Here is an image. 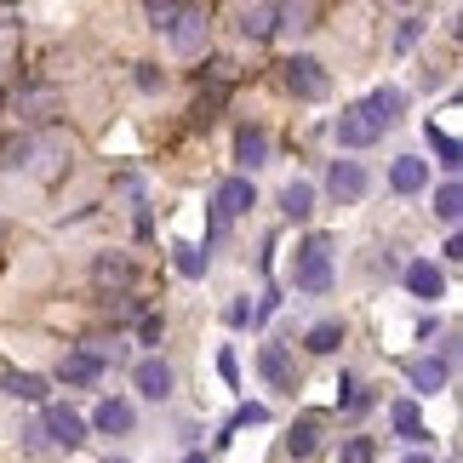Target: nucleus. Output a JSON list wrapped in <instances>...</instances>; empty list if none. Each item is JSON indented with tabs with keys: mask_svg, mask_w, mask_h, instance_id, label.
I'll return each mask as SVG.
<instances>
[{
	"mask_svg": "<svg viewBox=\"0 0 463 463\" xmlns=\"http://www.w3.org/2000/svg\"><path fill=\"white\" fill-rule=\"evenodd\" d=\"M406 292L423 298V304H435V298L447 292V275H440L430 258H418V263H406Z\"/></svg>",
	"mask_w": 463,
	"mask_h": 463,
	"instance_id": "ddd939ff",
	"label": "nucleus"
},
{
	"mask_svg": "<svg viewBox=\"0 0 463 463\" xmlns=\"http://www.w3.org/2000/svg\"><path fill=\"white\" fill-rule=\"evenodd\" d=\"M184 463H212V458H206V452H189V458H184Z\"/></svg>",
	"mask_w": 463,
	"mask_h": 463,
	"instance_id": "e433bc0d",
	"label": "nucleus"
},
{
	"mask_svg": "<svg viewBox=\"0 0 463 463\" xmlns=\"http://www.w3.org/2000/svg\"><path fill=\"white\" fill-rule=\"evenodd\" d=\"M406 463H435V458H423V452H412V458H406Z\"/></svg>",
	"mask_w": 463,
	"mask_h": 463,
	"instance_id": "4c0bfd02",
	"label": "nucleus"
},
{
	"mask_svg": "<svg viewBox=\"0 0 463 463\" xmlns=\"http://www.w3.org/2000/svg\"><path fill=\"white\" fill-rule=\"evenodd\" d=\"M206 29H212V12L206 6H184V17H177V29H172V46L184 52V58H194V52L206 46Z\"/></svg>",
	"mask_w": 463,
	"mask_h": 463,
	"instance_id": "1a4fd4ad",
	"label": "nucleus"
},
{
	"mask_svg": "<svg viewBox=\"0 0 463 463\" xmlns=\"http://www.w3.org/2000/svg\"><path fill=\"white\" fill-rule=\"evenodd\" d=\"M430 144H435V155H440V166H447V172H458V166H463V144H458L452 132H440L435 120H430Z\"/></svg>",
	"mask_w": 463,
	"mask_h": 463,
	"instance_id": "bb28decb",
	"label": "nucleus"
},
{
	"mask_svg": "<svg viewBox=\"0 0 463 463\" xmlns=\"http://www.w3.org/2000/svg\"><path fill=\"white\" fill-rule=\"evenodd\" d=\"M337 344H344V320H315V326L304 332V349L309 354H332Z\"/></svg>",
	"mask_w": 463,
	"mask_h": 463,
	"instance_id": "aec40b11",
	"label": "nucleus"
},
{
	"mask_svg": "<svg viewBox=\"0 0 463 463\" xmlns=\"http://www.w3.org/2000/svg\"><path fill=\"white\" fill-rule=\"evenodd\" d=\"M280 212H287V218H298V223H304L309 212H315V189L304 184V177H298V184H287V189H280Z\"/></svg>",
	"mask_w": 463,
	"mask_h": 463,
	"instance_id": "412c9836",
	"label": "nucleus"
},
{
	"mask_svg": "<svg viewBox=\"0 0 463 463\" xmlns=\"http://www.w3.org/2000/svg\"><path fill=\"white\" fill-rule=\"evenodd\" d=\"M206 258L212 252H201V246H189V241L172 246V263H177V275H184V280H201L206 275Z\"/></svg>",
	"mask_w": 463,
	"mask_h": 463,
	"instance_id": "393cba45",
	"label": "nucleus"
},
{
	"mask_svg": "<svg viewBox=\"0 0 463 463\" xmlns=\"http://www.w3.org/2000/svg\"><path fill=\"white\" fill-rule=\"evenodd\" d=\"M275 29H280L275 6H241V34H246V41H269Z\"/></svg>",
	"mask_w": 463,
	"mask_h": 463,
	"instance_id": "a211bd4d",
	"label": "nucleus"
},
{
	"mask_svg": "<svg viewBox=\"0 0 463 463\" xmlns=\"http://www.w3.org/2000/svg\"><path fill=\"white\" fill-rule=\"evenodd\" d=\"M435 218L458 229V218H463V189H458V177H447V184L435 189Z\"/></svg>",
	"mask_w": 463,
	"mask_h": 463,
	"instance_id": "4be33fe9",
	"label": "nucleus"
},
{
	"mask_svg": "<svg viewBox=\"0 0 463 463\" xmlns=\"http://www.w3.org/2000/svg\"><path fill=\"white\" fill-rule=\"evenodd\" d=\"M423 29H430V17H401V29H395V52H412L418 41H423Z\"/></svg>",
	"mask_w": 463,
	"mask_h": 463,
	"instance_id": "7c9ffc66",
	"label": "nucleus"
},
{
	"mask_svg": "<svg viewBox=\"0 0 463 463\" xmlns=\"http://www.w3.org/2000/svg\"><path fill=\"white\" fill-rule=\"evenodd\" d=\"M235 160L246 172H258L263 160H269V132H263V127H241L235 132Z\"/></svg>",
	"mask_w": 463,
	"mask_h": 463,
	"instance_id": "2eb2a0df",
	"label": "nucleus"
},
{
	"mask_svg": "<svg viewBox=\"0 0 463 463\" xmlns=\"http://www.w3.org/2000/svg\"><path fill=\"white\" fill-rule=\"evenodd\" d=\"M144 17H149V29L172 34V29H177V17H184V6H172V0H149V6H144Z\"/></svg>",
	"mask_w": 463,
	"mask_h": 463,
	"instance_id": "c85d7f7f",
	"label": "nucleus"
},
{
	"mask_svg": "<svg viewBox=\"0 0 463 463\" xmlns=\"http://www.w3.org/2000/svg\"><path fill=\"white\" fill-rule=\"evenodd\" d=\"M132 383H137V395H144V401H166L172 395V366L160 361V354H149V361L132 366Z\"/></svg>",
	"mask_w": 463,
	"mask_h": 463,
	"instance_id": "9d476101",
	"label": "nucleus"
},
{
	"mask_svg": "<svg viewBox=\"0 0 463 463\" xmlns=\"http://www.w3.org/2000/svg\"><path fill=\"white\" fill-rule=\"evenodd\" d=\"M332 132H337V144H344V149H372V144L383 137V127L372 120L366 103H349V109L337 115V127H332Z\"/></svg>",
	"mask_w": 463,
	"mask_h": 463,
	"instance_id": "20e7f679",
	"label": "nucleus"
},
{
	"mask_svg": "<svg viewBox=\"0 0 463 463\" xmlns=\"http://www.w3.org/2000/svg\"><path fill=\"white\" fill-rule=\"evenodd\" d=\"M137 86H144V92H160V86H166V75H160L155 63H137Z\"/></svg>",
	"mask_w": 463,
	"mask_h": 463,
	"instance_id": "72a5a7b5",
	"label": "nucleus"
},
{
	"mask_svg": "<svg viewBox=\"0 0 463 463\" xmlns=\"http://www.w3.org/2000/svg\"><path fill=\"white\" fill-rule=\"evenodd\" d=\"M160 337H166V320H160V315H144V320H137V344H160Z\"/></svg>",
	"mask_w": 463,
	"mask_h": 463,
	"instance_id": "473e14b6",
	"label": "nucleus"
},
{
	"mask_svg": "<svg viewBox=\"0 0 463 463\" xmlns=\"http://www.w3.org/2000/svg\"><path fill=\"white\" fill-rule=\"evenodd\" d=\"M0 235H6V223H0Z\"/></svg>",
	"mask_w": 463,
	"mask_h": 463,
	"instance_id": "ea45409f",
	"label": "nucleus"
},
{
	"mask_svg": "<svg viewBox=\"0 0 463 463\" xmlns=\"http://www.w3.org/2000/svg\"><path fill=\"white\" fill-rule=\"evenodd\" d=\"M41 435L52 440V447H63V452H75V447H86V418L75 412V406H63V401H52V406H46V418H41Z\"/></svg>",
	"mask_w": 463,
	"mask_h": 463,
	"instance_id": "7ed1b4c3",
	"label": "nucleus"
},
{
	"mask_svg": "<svg viewBox=\"0 0 463 463\" xmlns=\"http://www.w3.org/2000/svg\"><path fill=\"white\" fill-rule=\"evenodd\" d=\"M366 109H372L378 127H395V120L406 115V92H401V86H378V92L366 98Z\"/></svg>",
	"mask_w": 463,
	"mask_h": 463,
	"instance_id": "f3484780",
	"label": "nucleus"
},
{
	"mask_svg": "<svg viewBox=\"0 0 463 463\" xmlns=\"http://www.w3.org/2000/svg\"><path fill=\"white\" fill-rule=\"evenodd\" d=\"M132 423H137L132 401H98V412H92L86 430H98V435H132Z\"/></svg>",
	"mask_w": 463,
	"mask_h": 463,
	"instance_id": "f8f14e48",
	"label": "nucleus"
},
{
	"mask_svg": "<svg viewBox=\"0 0 463 463\" xmlns=\"http://www.w3.org/2000/svg\"><path fill=\"white\" fill-rule=\"evenodd\" d=\"M6 395L12 401H46V378L41 372H6Z\"/></svg>",
	"mask_w": 463,
	"mask_h": 463,
	"instance_id": "b1692460",
	"label": "nucleus"
},
{
	"mask_svg": "<svg viewBox=\"0 0 463 463\" xmlns=\"http://www.w3.org/2000/svg\"><path fill=\"white\" fill-rule=\"evenodd\" d=\"M246 423H269V406H241V412L223 423V435H218V452L229 447V440H235V430H246Z\"/></svg>",
	"mask_w": 463,
	"mask_h": 463,
	"instance_id": "cd10ccee",
	"label": "nucleus"
},
{
	"mask_svg": "<svg viewBox=\"0 0 463 463\" xmlns=\"http://www.w3.org/2000/svg\"><path fill=\"white\" fill-rule=\"evenodd\" d=\"M423 184H430V166H423L418 155H401V160H389V189H395V194H418Z\"/></svg>",
	"mask_w": 463,
	"mask_h": 463,
	"instance_id": "4468645a",
	"label": "nucleus"
},
{
	"mask_svg": "<svg viewBox=\"0 0 463 463\" xmlns=\"http://www.w3.org/2000/svg\"><path fill=\"white\" fill-rule=\"evenodd\" d=\"M337 463H378V440H372V435H354V440H344V452H337Z\"/></svg>",
	"mask_w": 463,
	"mask_h": 463,
	"instance_id": "c756f323",
	"label": "nucleus"
},
{
	"mask_svg": "<svg viewBox=\"0 0 463 463\" xmlns=\"http://www.w3.org/2000/svg\"><path fill=\"white\" fill-rule=\"evenodd\" d=\"M292 287L304 298H320L332 292V241L326 235H309L304 246H298V263H292Z\"/></svg>",
	"mask_w": 463,
	"mask_h": 463,
	"instance_id": "f257e3e1",
	"label": "nucleus"
},
{
	"mask_svg": "<svg viewBox=\"0 0 463 463\" xmlns=\"http://www.w3.org/2000/svg\"><path fill=\"white\" fill-rule=\"evenodd\" d=\"M218 372H223V383H235V378H241V366H235V354H229V349L218 354Z\"/></svg>",
	"mask_w": 463,
	"mask_h": 463,
	"instance_id": "f704fd0d",
	"label": "nucleus"
},
{
	"mask_svg": "<svg viewBox=\"0 0 463 463\" xmlns=\"http://www.w3.org/2000/svg\"><path fill=\"white\" fill-rule=\"evenodd\" d=\"M109 463H127V458H109Z\"/></svg>",
	"mask_w": 463,
	"mask_h": 463,
	"instance_id": "58836bf2",
	"label": "nucleus"
},
{
	"mask_svg": "<svg viewBox=\"0 0 463 463\" xmlns=\"http://www.w3.org/2000/svg\"><path fill=\"white\" fill-rule=\"evenodd\" d=\"M92 280H98V287H132V263L120 258V252H103L92 263Z\"/></svg>",
	"mask_w": 463,
	"mask_h": 463,
	"instance_id": "6ab92c4d",
	"label": "nucleus"
},
{
	"mask_svg": "<svg viewBox=\"0 0 463 463\" xmlns=\"http://www.w3.org/2000/svg\"><path fill=\"white\" fill-rule=\"evenodd\" d=\"M258 206V189H252V177H223L218 184V194H212V212H218V218H229L235 223L241 212H252Z\"/></svg>",
	"mask_w": 463,
	"mask_h": 463,
	"instance_id": "0eeeda50",
	"label": "nucleus"
},
{
	"mask_svg": "<svg viewBox=\"0 0 463 463\" xmlns=\"http://www.w3.org/2000/svg\"><path fill=\"white\" fill-rule=\"evenodd\" d=\"M389 423L401 430V440H430V430H423V418H418V401L412 395H401V401H389Z\"/></svg>",
	"mask_w": 463,
	"mask_h": 463,
	"instance_id": "dca6fc26",
	"label": "nucleus"
},
{
	"mask_svg": "<svg viewBox=\"0 0 463 463\" xmlns=\"http://www.w3.org/2000/svg\"><path fill=\"white\" fill-rule=\"evenodd\" d=\"M17 109H24L29 120H52V109H58V92H46V86H34V92H17Z\"/></svg>",
	"mask_w": 463,
	"mask_h": 463,
	"instance_id": "a878e982",
	"label": "nucleus"
},
{
	"mask_svg": "<svg viewBox=\"0 0 463 463\" xmlns=\"http://www.w3.org/2000/svg\"><path fill=\"white\" fill-rule=\"evenodd\" d=\"M24 447H29V452H46V435H41V423H29V430H24Z\"/></svg>",
	"mask_w": 463,
	"mask_h": 463,
	"instance_id": "c9c22d12",
	"label": "nucleus"
},
{
	"mask_svg": "<svg viewBox=\"0 0 463 463\" xmlns=\"http://www.w3.org/2000/svg\"><path fill=\"white\" fill-rule=\"evenodd\" d=\"M29 155H34V144H29V137H6V144H0V166H6V172H17V166H29Z\"/></svg>",
	"mask_w": 463,
	"mask_h": 463,
	"instance_id": "2f4dec72",
	"label": "nucleus"
},
{
	"mask_svg": "<svg viewBox=\"0 0 463 463\" xmlns=\"http://www.w3.org/2000/svg\"><path fill=\"white\" fill-rule=\"evenodd\" d=\"M406 383H412L418 395H440V389L452 383V366L440 361V354H418V361H406Z\"/></svg>",
	"mask_w": 463,
	"mask_h": 463,
	"instance_id": "6e6552de",
	"label": "nucleus"
},
{
	"mask_svg": "<svg viewBox=\"0 0 463 463\" xmlns=\"http://www.w3.org/2000/svg\"><path fill=\"white\" fill-rule=\"evenodd\" d=\"M326 189H332V201L337 206H354V201H366V189H372V177L361 160H332V172H326Z\"/></svg>",
	"mask_w": 463,
	"mask_h": 463,
	"instance_id": "39448f33",
	"label": "nucleus"
},
{
	"mask_svg": "<svg viewBox=\"0 0 463 463\" xmlns=\"http://www.w3.org/2000/svg\"><path fill=\"white\" fill-rule=\"evenodd\" d=\"M258 372H263V383H269V389L298 395V366H292V349L287 344H263L258 349Z\"/></svg>",
	"mask_w": 463,
	"mask_h": 463,
	"instance_id": "423d86ee",
	"label": "nucleus"
},
{
	"mask_svg": "<svg viewBox=\"0 0 463 463\" xmlns=\"http://www.w3.org/2000/svg\"><path fill=\"white\" fill-rule=\"evenodd\" d=\"M320 447V418H304V423H292V435H287V452L304 463L309 452Z\"/></svg>",
	"mask_w": 463,
	"mask_h": 463,
	"instance_id": "5701e85b",
	"label": "nucleus"
},
{
	"mask_svg": "<svg viewBox=\"0 0 463 463\" xmlns=\"http://www.w3.org/2000/svg\"><path fill=\"white\" fill-rule=\"evenodd\" d=\"M280 69H287V92L304 98V103H320V98L332 92V75H326V63H320V58H287Z\"/></svg>",
	"mask_w": 463,
	"mask_h": 463,
	"instance_id": "f03ea898",
	"label": "nucleus"
},
{
	"mask_svg": "<svg viewBox=\"0 0 463 463\" xmlns=\"http://www.w3.org/2000/svg\"><path fill=\"white\" fill-rule=\"evenodd\" d=\"M103 378V361L98 354H86V349H69L63 361H58V383H69V389H92Z\"/></svg>",
	"mask_w": 463,
	"mask_h": 463,
	"instance_id": "9b49d317",
	"label": "nucleus"
}]
</instances>
